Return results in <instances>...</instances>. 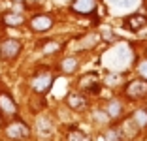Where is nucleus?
I'll use <instances>...</instances> for the list:
<instances>
[{
  "mask_svg": "<svg viewBox=\"0 0 147 141\" xmlns=\"http://www.w3.org/2000/svg\"><path fill=\"white\" fill-rule=\"evenodd\" d=\"M19 53H21V42L15 38L11 40H6L2 45H0V58L2 60H13V58H17Z\"/></svg>",
  "mask_w": 147,
  "mask_h": 141,
  "instance_id": "f257e3e1",
  "label": "nucleus"
},
{
  "mask_svg": "<svg viewBox=\"0 0 147 141\" xmlns=\"http://www.w3.org/2000/svg\"><path fill=\"white\" fill-rule=\"evenodd\" d=\"M51 85H53V75L49 72L36 73L34 79H32V89H34L36 92H40V94L47 92V90L51 89Z\"/></svg>",
  "mask_w": 147,
  "mask_h": 141,
  "instance_id": "f03ea898",
  "label": "nucleus"
},
{
  "mask_svg": "<svg viewBox=\"0 0 147 141\" xmlns=\"http://www.w3.org/2000/svg\"><path fill=\"white\" fill-rule=\"evenodd\" d=\"M6 136L9 139H26L30 136V128L23 122H11L6 126Z\"/></svg>",
  "mask_w": 147,
  "mask_h": 141,
  "instance_id": "7ed1b4c3",
  "label": "nucleus"
},
{
  "mask_svg": "<svg viewBox=\"0 0 147 141\" xmlns=\"http://www.w3.org/2000/svg\"><path fill=\"white\" fill-rule=\"evenodd\" d=\"M126 96L132 100H140L147 96V81H132L126 85Z\"/></svg>",
  "mask_w": 147,
  "mask_h": 141,
  "instance_id": "20e7f679",
  "label": "nucleus"
},
{
  "mask_svg": "<svg viewBox=\"0 0 147 141\" xmlns=\"http://www.w3.org/2000/svg\"><path fill=\"white\" fill-rule=\"evenodd\" d=\"M145 25H147V17L142 15V13H134V15H128V17L125 19V26L130 32H138V30H142Z\"/></svg>",
  "mask_w": 147,
  "mask_h": 141,
  "instance_id": "39448f33",
  "label": "nucleus"
},
{
  "mask_svg": "<svg viewBox=\"0 0 147 141\" xmlns=\"http://www.w3.org/2000/svg\"><path fill=\"white\" fill-rule=\"evenodd\" d=\"M30 26L36 32H47L53 26V19L49 17V15H36V17H32Z\"/></svg>",
  "mask_w": 147,
  "mask_h": 141,
  "instance_id": "423d86ee",
  "label": "nucleus"
},
{
  "mask_svg": "<svg viewBox=\"0 0 147 141\" xmlns=\"http://www.w3.org/2000/svg\"><path fill=\"white\" fill-rule=\"evenodd\" d=\"M72 9L78 11V13H83V15L92 13L96 9V0H74L72 2Z\"/></svg>",
  "mask_w": 147,
  "mask_h": 141,
  "instance_id": "0eeeda50",
  "label": "nucleus"
},
{
  "mask_svg": "<svg viewBox=\"0 0 147 141\" xmlns=\"http://www.w3.org/2000/svg\"><path fill=\"white\" fill-rule=\"evenodd\" d=\"M0 111L8 113V115H15L17 113V105H15L13 98L8 96L6 92H0Z\"/></svg>",
  "mask_w": 147,
  "mask_h": 141,
  "instance_id": "6e6552de",
  "label": "nucleus"
},
{
  "mask_svg": "<svg viewBox=\"0 0 147 141\" xmlns=\"http://www.w3.org/2000/svg\"><path fill=\"white\" fill-rule=\"evenodd\" d=\"M66 103H68V107L74 109V111H81L83 107L87 105V100L83 96H79V94H68L66 96Z\"/></svg>",
  "mask_w": 147,
  "mask_h": 141,
  "instance_id": "1a4fd4ad",
  "label": "nucleus"
},
{
  "mask_svg": "<svg viewBox=\"0 0 147 141\" xmlns=\"http://www.w3.org/2000/svg\"><path fill=\"white\" fill-rule=\"evenodd\" d=\"M2 21H4V25H8V26H19V25L25 23V17L19 15V13H15V11H8L4 17H2Z\"/></svg>",
  "mask_w": 147,
  "mask_h": 141,
  "instance_id": "9d476101",
  "label": "nucleus"
},
{
  "mask_svg": "<svg viewBox=\"0 0 147 141\" xmlns=\"http://www.w3.org/2000/svg\"><path fill=\"white\" fill-rule=\"evenodd\" d=\"M140 130V126L134 122V119H126L125 120V124H123V130H121V134H125V136H128V137H132L136 132Z\"/></svg>",
  "mask_w": 147,
  "mask_h": 141,
  "instance_id": "9b49d317",
  "label": "nucleus"
},
{
  "mask_svg": "<svg viewBox=\"0 0 147 141\" xmlns=\"http://www.w3.org/2000/svg\"><path fill=\"white\" fill-rule=\"evenodd\" d=\"M62 70L66 73H72L78 70V58H74V56H68V58L62 60Z\"/></svg>",
  "mask_w": 147,
  "mask_h": 141,
  "instance_id": "f8f14e48",
  "label": "nucleus"
},
{
  "mask_svg": "<svg viewBox=\"0 0 147 141\" xmlns=\"http://www.w3.org/2000/svg\"><path fill=\"white\" fill-rule=\"evenodd\" d=\"M132 119H134V122L138 124L140 128H145V126H147V111H145V109H138Z\"/></svg>",
  "mask_w": 147,
  "mask_h": 141,
  "instance_id": "ddd939ff",
  "label": "nucleus"
},
{
  "mask_svg": "<svg viewBox=\"0 0 147 141\" xmlns=\"http://www.w3.org/2000/svg\"><path fill=\"white\" fill-rule=\"evenodd\" d=\"M92 75H94V73H91V77H85L81 81V87H87L91 92H98V81H96Z\"/></svg>",
  "mask_w": 147,
  "mask_h": 141,
  "instance_id": "4468645a",
  "label": "nucleus"
},
{
  "mask_svg": "<svg viewBox=\"0 0 147 141\" xmlns=\"http://www.w3.org/2000/svg\"><path fill=\"white\" fill-rule=\"evenodd\" d=\"M68 141H91V137L87 136V134L79 132V130H72L68 134Z\"/></svg>",
  "mask_w": 147,
  "mask_h": 141,
  "instance_id": "2eb2a0df",
  "label": "nucleus"
},
{
  "mask_svg": "<svg viewBox=\"0 0 147 141\" xmlns=\"http://www.w3.org/2000/svg\"><path fill=\"white\" fill-rule=\"evenodd\" d=\"M121 109H123L121 102H109V105H108V115H109V117L121 115Z\"/></svg>",
  "mask_w": 147,
  "mask_h": 141,
  "instance_id": "dca6fc26",
  "label": "nucleus"
},
{
  "mask_svg": "<svg viewBox=\"0 0 147 141\" xmlns=\"http://www.w3.org/2000/svg\"><path fill=\"white\" fill-rule=\"evenodd\" d=\"M119 137H121V130H109L106 134V139L108 141H119Z\"/></svg>",
  "mask_w": 147,
  "mask_h": 141,
  "instance_id": "f3484780",
  "label": "nucleus"
},
{
  "mask_svg": "<svg viewBox=\"0 0 147 141\" xmlns=\"http://www.w3.org/2000/svg\"><path fill=\"white\" fill-rule=\"evenodd\" d=\"M117 6H121V8H130V6L136 4V0H115Z\"/></svg>",
  "mask_w": 147,
  "mask_h": 141,
  "instance_id": "a211bd4d",
  "label": "nucleus"
},
{
  "mask_svg": "<svg viewBox=\"0 0 147 141\" xmlns=\"http://www.w3.org/2000/svg\"><path fill=\"white\" fill-rule=\"evenodd\" d=\"M59 49V43H55V42H49L47 45L43 47V53H53V51H57Z\"/></svg>",
  "mask_w": 147,
  "mask_h": 141,
  "instance_id": "6ab92c4d",
  "label": "nucleus"
},
{
  "mask_svg": "<svg viewBox=\"0 0 147 141\" xmlns=\"http://www.w3.org/2000/svg\"><path fill=\"white\" fill-rule=\"evenodd\" d=\"M138 70H140V75H142L143 79H147V60H143L142 64L138 66Z\"/></svg>",
  "mask_w": 147,
  "mask_h": 141,
  "instance_id": "aec40b11",
  "label": "nucleus"
},
{
  "mask_svg": "<svg viewBox=\"0 0 147 141\" xmlns=\"http://www.w3.org/2000/svg\"><path fill=\"white\" fill-rule=\"evenodd\" d=\"M42 130H43V132H49V124L45 122V119H43V122L40 120V132H42Z\"/></svg>",
  "mask_w": 147,
  "mask_h": 141,
  "instance_id": "412c9836",
  "label": "nucleus"
},
{
  "mask_svg": "<svg viewBox=\"0 0 147 141\" xmlns=\"http://www.w3.org/2000/svg\"><path fill=\"white\" fill-rule=\"evenodd\" d=\"M102 32H104V38L106 40H113V34L109 32V28H102Z\"/></svg>",
  "mask_w": 147,
  "mask_h": 141,
  "instance_id": "4be33fe9",
  "label": "nucleus"
},
{
  "mask_svg": "<svg viewBox=\"0 0 147 141\" xmlns=\"http://www.w3.org/2000/svg\"><path fill=\"white\" fill-rule=\"evenodd\" d=\"M96 119H100V122H106V119H108V117H106L104 113H96Z\"/></svg>",
  "mask_w": 147,
  "mask_h": 141,
  "instance_id": "5701e85b",
  "label": "nucleus"
},
{
  "mask_svg": "<svg viewBox=\"0 0 147 141\" xmlns=\"http://www.w3.org/2000/svg\"><path fill=\"white\" fill-rule=\"evenodd\" d=\"M13 2H23V0H13Z\"/></svg>",
  "mask_w": 147,
  "mask_h": 141,
  "instance_id": "b1692460",
  "label": "nucleus"
}]
</instances>
